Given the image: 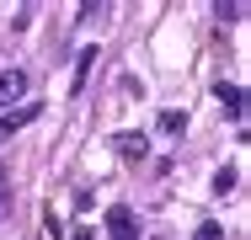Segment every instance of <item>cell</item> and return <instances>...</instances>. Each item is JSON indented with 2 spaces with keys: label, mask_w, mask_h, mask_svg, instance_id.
Listing matches in <instances>:
<instances>
[{
  "label": "cell",
  "mask_w": 251,
  "mask_h": 240,
  "mask_svg": "<svg viewBox=\"0 0 251 240\" xmlns=\"http://www.w3.org/2000/svg\"><path fill=\"white\" fill-rule=\"evenodd\" d=\"M75 240H91V230H75Z\"/></svg>",
  "instance_id": "cell-11"
},
{
  "label": "cell",
  "mask_w": 251,
  "mask_h": 240,
  "mask_svg": "<svg viewBox=\"0 0 251 240\" xmlns=\"http://www.w3.org/2000/svg\"><path fill=\"white\" fill-rule=\"evenodd\" d=\"M182 123H187V118H182V112H160V128H166V134H176V128H182Z\"/></svg>",
  "instance_id": "cell-10"
},
{
  "label": "cell",
  "mask_w": 251,
  "mask_h": 240,
  "mask_svg": "<svg viewBox=\"0 0 251 240\" xmlns=\"http://www.w3.org/2000/svg\"><path fill=\"white\" fill-rule=\"evenodd\" d=\"M91 64H97V48H80V59H75V75H70V91H86V80H91Z\"/></svg>",
  "instance_id": "cell-5"
},
{
  "label": "cell",
  "mask_w": 251,
  "mask_h": 240,
  "mask_svg": "<svg viewBox=\"0 0 251 240\" xmlns=\"http://www.w3.org/2000/svg\"><path fill=\"white\" fill-rule=\"evenodd\" d=\"M27 86H32V75H27V70H5V75H0V107H5V112H11V107H22Z\"/></svg>",
  "instance_id": "cell-2"
},
{
  "label": "cell",
  "mask_w": 251,
  "mask_h": 240,
  "mask_svg": "<svg viewBox=\"0 0 251 240\" xmlns=\"http://www.w3.org/2000/svg\"><path fill=\"white\" fill-rule=\"evenodd\" d=\"M112 149H118L123 160H145V155H150V139H145V134H112Z\"/></svg>",
  "instance_id": "cell-4"
},
{
  "label": "cell",
  "mask_w": 251,
  "mask_h": 240,
  "mask_svg": "<svg viewBox=\"0 0 251 240\" xmlns=\"http://www.w3.org/2000/svg\"><path fill=\"white\" fill-rule=\"evenodd\" d=\"M193 240H225V230H219L214 219H203V224H198V235H193Z\"/></svg>",
  "instance_id": "cell-8"
},
{
  "label": "cell",
  "mask_w": 251,
  "mask_h": 240,
  "mask_svg": "<svg viewBox=\"0 0 251 240\" xmlns=\"http://www.w3.org/2000/svg\"><path fill=\"white\" fill-rule=\"evenodd\" d=\"M219 101H225V107H230L235 118L246 112V96H241V86H219Z\"/></svg>",
  "instance_id": "cell-6"
},
{
  "label": "cell",
  "mask_w": 251,
  "mask_h": 240,
  "mask_svg": "<svg viewBox=\"0 0 251 240\" xmlns=\"http://www.w3.org/2000/svg\"><path fill=\"white\" fill-rule=\"evenodd\" d=\"M11 214V182H5V166H0V219Z\"/></svg>",
  "instance_id": "cell-9"
},
{
  "label": "cell",
  "mask_w": 251,
  "mask_h": 240,
  "mask_svg": "<svg viewBox=\"0 0 251 240\" xmlns=\"http://www.w3.org/2000/svg\"><path fill=\"white\" fill-rule=\"evenodd\" d=\"M107 235H112V240H139V219H134V208L112 203V208H107Z\"/></svg>",
  "instance_id": "cell-1"
},
{
  "label": "cell",
  "mask_w": 251,
  "mask_h": 240,
  "mask_svg": "<svg viewBox=\"0 0 251 240\" xmlns=\"http://www.w3.org/2000/svg\"><path fill=\"white\" fill-rule=\"evenodd\" d=\"M32 118H43V107H38V101H22V107H11V112L0 118V139H5V134H16V128H27Z\"/></svg>",
  "instance_id": "cell-3"
},
{
  "label": "cell",
  "mask_w": 251,
  "mask_h": 240,
  "mask_svg": "<svg viewBox=\"0 0 251 240\" xmlns=\"http://www.w3.org/2000/svg\"><path fill=\"white\" fill-rule=\"evenodd\" d=\"M235 187V166H225V171H219V176H214V192H219V197H225V192Z\"/></svg>",
  "instance_id": "cell-7"
}]
</instances>
